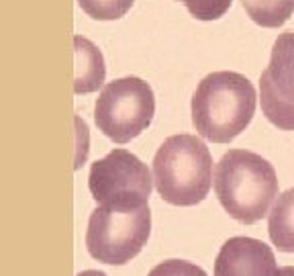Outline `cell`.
Here are the masks:
<instances>
[{
  "instance_id": "obj_10",
  "label": "cell",
  "mask_w": 294,
  "mask_h": 276,
  "mask_svg": "<svg viewBox=\"0 0 294 276\" xmlns=\"http://www.w3.org/2000/svg\"><path fill=\"white\" fill-rule=\"evenodd\" d=\"M268 233L280 252L294 254V189L276 197L268 215Z\"/></svg>"
},
{
  "instance_id": "obj_12",
  "label": "cell",
  "mask_w": 294,
  "mask_h": 276,
  "mask_svg": "<svg viewBox=\"0 0 294 276\" xmlns=\"http://www.w3.org/2000/svg\"><path fill=\"white\" fill-rule=\"evenodd\" d=\"M135 0H78L80 9L92 19L98 21H114L121 19Z\"/></svg>"
},
{
  "instance_id": "obj_8",
  "label": "cell",
  "mask_w": 294,
  "mask_h": 276,
  "mask_svg": "<svg viewBox=\"0 0 294 276\" xmlns=\"http://www.w3.org/2000/svg\"><path fill=\"white\" fill-rule=\"evenodd\" d=\"M274 250L255 237L227 239L215 260V276H278Z\"/></svg>"
},
{
  "instance_id": "obj_13",
  "label": "cell",
  "mask_w": 294,
  "mask_h": 276,
  "mask_svg": "<svg viewBox=\"0 0 294 276\" xmlns=\"http://www.w3.org/2000/svg\"><path fill=\"white\" fill-rule=\"evenodd\" d=\"M178 3H182L198 21H215L229 11L233 0H178Z\"/></svg>"
},
{
  "instance_id": "obj_7",
  "label": "cell",
  "mask_w": 294,
  "mask_h": 276,
  "mask_svg": "<svg viewBox=\"0 0 294 276\" xmlns=\"http://www.w3.org/2000/svg\"><path fill=\"white\" fill-rule=\"evenodd\" d=\"M259 103L266 119L282 131H294V31L280 33L259 76Z\"/></svg>"
},
{
  "instance_id": "obj_1",
  "label": "cell",
  "mask_w": 294,
  "mask_h": 276,
  "mask_svg": "<svg viewBox=\"0 0 294 276\" xmlns=\"http://www.w3.org/2000/svg\"><path fill=\"white\" fill-rule=\"evenodd\" d=\"M255 88L239 72H213L204 76L190 103L196 133L213 143H229L241 135L253 119Z\"/></svg>"
},
{
  "instance_id": "obj_2",
  "label": "cell",
  "mask_w": 294,
  "mask_h": 276,
  "mask_svg": "<svg viewBox=\"0 0 294 276\" xmlns=\"http://www.w3.org/2000/svg\"><path fill=\"white\" fill-rule=\"evenodd\" d=\"M213 187L231 217L251 225L270 215L278 197V174L259 153L229 149L215 164Z\"/></svg>"
},
{
  "instance_id": "obj_15",
  "label": "cell",
  "mask_w": 294,
  "mask_h": 276,
  "mask_svg": "<svg viewBox=\"0 0 294 276\" xmlns=\"http://www.w3.org/2000/svg\"><path fill=\"white\" fill-rule=\"evenodd\" d=\"M278 276H294V266H282L278 270Z\"/></svg>"
},
{
  "instance_id": "obj_16",
  "label": "cell",
  "mask_w": 294,
  "mask_h": 276,
  "mask_svg": "<svg viewBox=\"0 0 294 276\" xmlns=\"http://www.w3.org/2000/svg\"><path fill=\"white\" fill-rule=\"evenodd\" d=\"M76 276H106V274L100 272V270H84V272H80V274H76Z\"/></svg>"
},
{
  "instance_id": "obj_3",
  "label": "cell",
  "mask_w": 294,
  "mask_h": 276,
  "mask_svg": "<svg viewBox=\"0 0 294 276\" xmlns=\"http://www.w3.org/2000/svg\"><path fill=\"white\" fill-rule=\"evenodd\" d=\"M154 182L160 197L176 207H192L213 187V156L200 137H168L154 156Z\"/></svg>"
},
{
  "instance_id": "obj_9",
  "label": "cell",
  "mask_w": 294,
  "mask_h": 276,
  "mask_svg": "<svg viewBox=\"0 0 294 276\" xmlns=\"http://www.w3.org/2000/svg\"><path fill=\"white\" fill-rule=\"evenodd\" d=\"M74 55H76V74H74V92L86 95L102 86L106 68L100 49L82 35H74Z\"/></svg>"
},
{
  "instance_id": "obj_14",
  "label": "cell",
  "mask_w": 294,
  "mask_h": 276,
  "mask_svg": "<svg viewBox=\"0 0 294 276\" xmlns=\"http://www.w3.org/2000/svg\"><path fill=\"white\" fill-rule=\"evenodd\" d=\"M147 276H209L200 266L186 260H166L150 270Z\"/></svg>"
},
{
  "instance_id": "obj_11",
  "label": "cell",
  "mask_w": 294,
  "mask_h": 276,
  "mask_svg": "<svg viewBox=\"0 0 294 276\" xmlns=\"http://www.w3.org/2000/svg\"><path fill=\"white\" fill-rule=\"evenodd\" d=\"M245 13L261 27H282L294 13V0H241Z\"/></svg>"
},
{
  "instance_id": "obj_4",
  "label": "cell",
  "mask_w": 294,
  "mask_h": 276,
  "mask_svg": "<svg viewBox=\"0 0 294 276\" xmlns=\"http://www.w3.org/2000/svg\"><path fill=\"white\" fill-rule=\"evenodd\" d=\"M150 235V205L131 211L98 205L88 219L86 250L94 260L102 264L123 266L143 250Z\"/></svg>"
},
{
  "instance_id": "obj_6",
  "label": "cell",
  "mask_w": 294,
  "mask_h": 276,
  "mask_svg": "<svg viewBox=\"0 0 294 276\" xmlns=\"http://www.w3.org/2000/svg\"><path fill=\"white\" fill-rule=\"evenodd\" d=\"M154 174L135 153L116 147L96 160L88 174V189L98 205L114 209H141L150 203Z\"/></svg>"
},
{
  "instance_id": "obj_5",
  "label": "cell",
  "mask_w": 294,
  "mask_h": 276,
  "mask_svg": "<svg viewBox=\"0 0 294 276\" xmlns=\"http://www.w3.org/2000/svg\"><path fill=\"white\" fill-rule=\"evenodd\" d=\"M156 97L152 86L137 76L108 82L96 99L94 121L114 143H129L152 125Z\"/></svg>"
}]
</instances>
